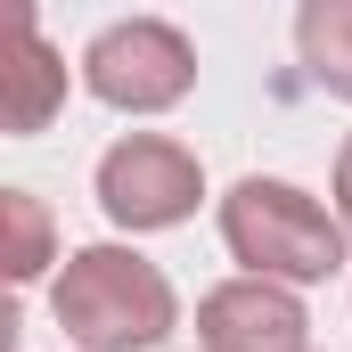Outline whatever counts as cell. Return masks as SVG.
<instances>
[{"mask_svg": "<svg viewBox=\"0 0 352 352\" xmlns=\"http://www.w3.org/2000/svg\"><path fill=\"white\" fill-rule=\"evenodd\" d=\"M352 230L295 180L246 173L230 197H221V246L230 263H246V278H278V287H320L352 263L344 246Z\"/></svg>", "mask_w": 352, "mask_h": 352, "instance_id": "7a4b0ae2", "label": "cell"}, {"mask_svg": "<svg viewBox=\"0 0 352 352\" xmlns=\"http://www.w3.org/2000/svg\"><path fill=\"white\" fill-rule=\"evenodd\" d=\"M82 90L115 115H164L197 90V41L164 16H115L82 50Z\"/></svg>", "mask_w": 352, "mask_h": 352, "instance_id": "3957f363", "label": "cell"}, {"mask_svg": "<svg viewBox=\"0 0 352 352\" xmlns=\"http://www.w3.org/2000/svg\"><path fill=\"white\" fill-rule=\"evenodd\" d=\"M197 352H311V311L303 287L278 278H221L213 295H197Z\"/></svg>", "mask_w": 352, "mask_h": 352, "instance_id": "5b68a950", "label": "cell"}, {"mask_svg": "<svg viewBox=\"0 0 352 352\" xmlns=\"http://www.w3.org/2000/svg\"><path fill=\"white\" fill-rule=\"evenodd\" d=\"M0 230H8V278L16 287H33L41 270L58 263V238H50V213H41V197L33 188H0Z\"/></svg>", "mask_w": 352, "mask_h": 352, "instance_id": "ba28073f", "label": "cell"}, {"mask_svg": "<svg viewBox=\"0 0 352 352\" xmlns=\"http://www.w3.org/2000/svg\"><path fill=\"white\" fill-rule=\"evenodd\" d=\"M50 311L82 352H156L180 328L173 278L140 246H74L50 278Z\"/></svg>", "mask_w": 352, "mask_h": 352, "instance_id": "6da1fadb", "label": "cell"}, {"mask_svg": "<svg viewBox=\"0 0 352 352\" xmlns=\"http://www.w3.org/2000/svg\"><path fill=\"white\" fill-rule=\"evenodd\" d=\"M336 221L352 230V131H344V148H336Z\"/></svg>", "mask_w": 352, "mask_h": 352, "instance_id": "9c48e42d", "label": "cell"}, {"mask_svg": "<svg viewBox=\"0 0 352 352\" xmlns=\"http://www.w3.org/2000/svg\"><path fill=\"white\" fill-rule=\"evenodd\" d=\"M58 107H66V58L41 41L33 8H8V58H0V123H8V140L50 131Z\"/></svg>", "mask_w": 352, "mask_h": 352, "instance_id": "8992f818", "label": "cell"}, {"mask_svg": "<svg viewBox=\"0 0 352 352\" xmlns=\"http://www.w3.org/2000/svg\"><path fill=\"white\" fill-rule=\"evenodd\" d=\"M295 50H303V74L328 98H352V0H303L295 8Z\"/></svg>", "mask_w": 352, "mask_h": 352, "instance_id": "52a82bcc", "label": "cell"}, {"mask_svg": "<svg viewBox=\"0 0 352 352\" xmlns=\"http://www.w3.org/2000/svg\"><path fill=\"white\" fill-rule=\"evenodd\" d=\"M98 213L115 221V230H131V238H148V230H180L188 213H197V197H205V164L164 140V131H131V140H115L107 156H98Z\"/></svg>", "mask_w": 352, "mask_h": 352, "instance_id": "277c9868", "label": "cell"}]
</instances>
